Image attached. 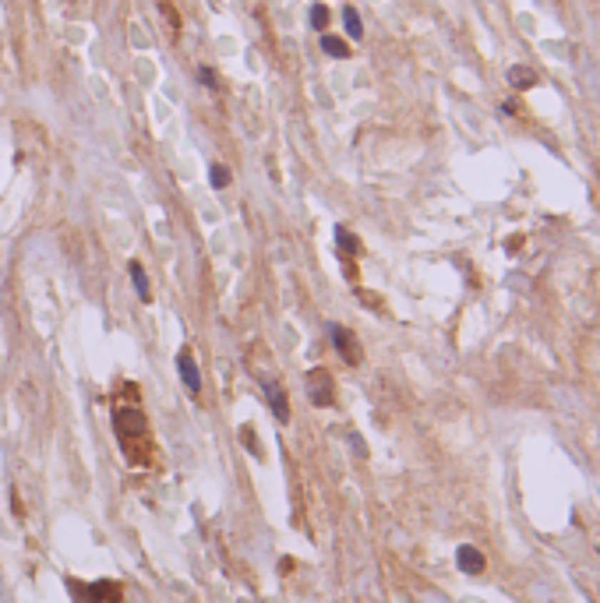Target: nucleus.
Here are the masks:
<instances>
[{
    "mask_svg": "<svg viewBox=\"0 0 600 603\" xmlns=\"http://www.w3.org/2000/svg\"><path fill=\"white\" fill-rule=\"evenodd\" d=\"M114 427H117V437H120V445H124V452H127V459L131 462H149V455L138 448V441L149 437L145 413L134 410V406H120L117 413H114Z\"/></svg>",
    "mask_w": 600,
    "mask_h": 603,
    "instance_id": "nucleus-1",
    "label": "nucleus"
},
{
    "mask_svg": "<svg viewBox=\"0 0 600 603\" xmlns=\"http://www.w3.org/2000/svg\"><path fill=\"white\" fill-rule=\"evenodd\" d=\"M71 593H74V600L78 603H120L117 582H92V586L71 582Z\"/></svg>",
    "mask_w": 600,
    "mask_h": 603,
    "instance_id": "nucleus-2",
    "label": "nucleus"
},
{
    "mask_svg": "<svg viewBox=\"0 0 600 603\" xmlns=\"http://www.w3.org/2000/svg\"><path fill=\"white\" fill-rule=\"evenodd\" d=\"M307 395H311V402H314V406H332L336 388H332V374H329L325 367L307 370Z\"/></svg>",
    "mask_w": 600,
    "mask_h": 603,
    "instance_id": "nucleus-3",
    "label": "nucleus"
},
{
    "mask_svg": "<svg viewBox=\"0 0 600 603\" xmlns=\"http://www.w3.org/2000/svg\"><path fill=\"white\" fill-rule=\"evenodd\" d=\"M329 335H332V343H336V350H339V357L346 363H360V346H357V335L350 332V328H343V325H332L329 328Z\"/></svg>",
    "mask_w": 600,
    "mask_h": 603,
    "instance_id": "nucleus-4",
    "label": "nucleus"
},
{
    "mask_svg": "<svg viewBox=\"0 0 600 603\" xmlns=\"http://www.w3.org/2000/svg\"><path fill=\"white\" fill-rule=\"evenodd\" d=\"M265 399H269V406H272V417L279 423H290V399H286V392H283V385L279 381H265Z\"/></svg>",
    "mask_w": 600,
    "mask_h": 603,
    "instance_id": "nucleus-5",
    "label": "nucleus"
},
{
    "mask_svg": "<svg viewBox=\"0 0 600 603\" xmlns=\"http://www.w3.org/2000/svg\"><path fill=\"white\" fill-rule=\"evenodd\" d=\"M177 370H180V381L187 385V392L198 395L201 392V374H198V363L191 357V350H180L177 353Z\"/></svg>",
    "mask_w": 600,
    "mask_h": 603,
    "instance_id": "nucleus-6",
    "label": "nucleus"
},
{
    "mask_svg": "<svg viewBox=\"0 0 600 603\" xmlns=\"http://www.w3.org/2000/svg\"><path fill=\"white\" fill-rule=\"evenodd\" d=\"M456 561H459V568H463L466 575H480V572H484V564H487V561H484V554H480L477 547H470V543H463V547L456 550Z\"/></svg>",
    "mask_w": 600,
    "mask_h": 603,
    "instance_id": "nucleus-7",
    "label": "nucleus"
},
{
    "mask_svg": "<svg viewBox=\"0 0 600 603\" xmlns=\"http://www.w3.org/2000/svg\"><path fill=\"white\" fill-rule=\"evenodd\" d=\"M509 85H512V88H530V85H537V74H534L530 67L516 64V67L509 71Z\"/></svg>",
    "mask_w": 600,
    "mask_h": 603,
    "instance_id": "nucleus-8",
    "label": "nucleus"
},
{
    "mask_svg": "<svg viewBox=\"0 0 600 603\" xmlns=\"http://www.w3.org/2000/svg\"><path fill=\"white\" fill-rule=\"evenodd\" d=\"M321 50L329 57H350V46L339 39V36H321Z\"/></svg>",
    "mask_w": 600,
    "mask_h": 603,
    "instance_id": "nucleus-9",
    "label": "nucleus"
},
{
    "mask_svg": "<svg viewBox=\"0 0 600 603\" xmlns=\"http://www.w3.org/2000/svg\"><path fill=\"white\" fill-rule=\"evenodd\" d=\"M131 283H134L138 300H149V297H152V293H149V279H145V272H141V265H138V261L131 265Z\"/></svg>",
    "mask_w": 600,
    "mask_h": 603,
    "instance_id": "nucleus-10",
    "label": "nucleus"
},
{
    "mask_svg": "<svg viewBox=\"0 0 600 603\" xmlns=\"http://www.w3.org/2000/svg\"><path fill=\"white\" fill-rule=\"evenodd\" d=\"M343 21H346V32L354 36V39H360L364 36V25H360V14L354 11V7H343Z\"/></svg>",
    "mask_w": 600,
    "mask_h": 603,
    "instance_id": "nucleus-11",
    "label": "nucleus"
},
{
    "mask_svg": "<svg viewBox=\"0 0 600 603\" xmlns=\"http://www.w3.org/2000/svg\"><path fill=\"white\" fill-rule=\"evenodd\" d=\"M209 177H212V187H216V191H223V187L230 183V170H226L223 163H212V170H209Z\"/></svg>",
    "mask_w": 600,
    "mask_h": 603,
    "instance_id": "nucleus-12",
    "label": "nucleus"
},
{
    "mask_svg": "<svg viewBox=\"0 0 600 603\" xmlns=\"http://www.w3.org/2000/svg\"><path fill=\"white\" fill-rule=\"evenodd\" d=\"M336 243H339L346 254H357V250H360V243L354 240V233H350V230H343V226L336 230Z\"/></svg>",
    "mask_w": 600,
    "mask_h": 603,
    "instance_id": "nucleus-13",
    "label": "nucleus"
},
{
    "mask_svg": "<svg viewBox=\"0 0 600 603\" xmlns=\"http://www.w3.org/2000/svg\"><path fill=\"white\" fill-rule=\"evenodd\" d=\"M311 25H314V29H325V25H329V7L314 4V7H311Z\"/></svg>",
    "mask_w": 600,
    "mask_h": 603,
    "instance_id": "nucleus-14",
    "label": "nucleus"
},
{
    "mask_svg": "<svg viewBox=\"0 0 600 603\" xmlns=\"http://www.w3.org/2000/svg\"><path fill=\"white\" fill-rule=\"evenodd\" d=\"M198 78H201V81H205L209 88H216V74H212L209 67H198Z\"/></svg>",
    "mask_w": 600,
    "mask_h": 603,
    "instance_id": "nucleus-15",
    "label": "nucleus"
}]
</instances>
